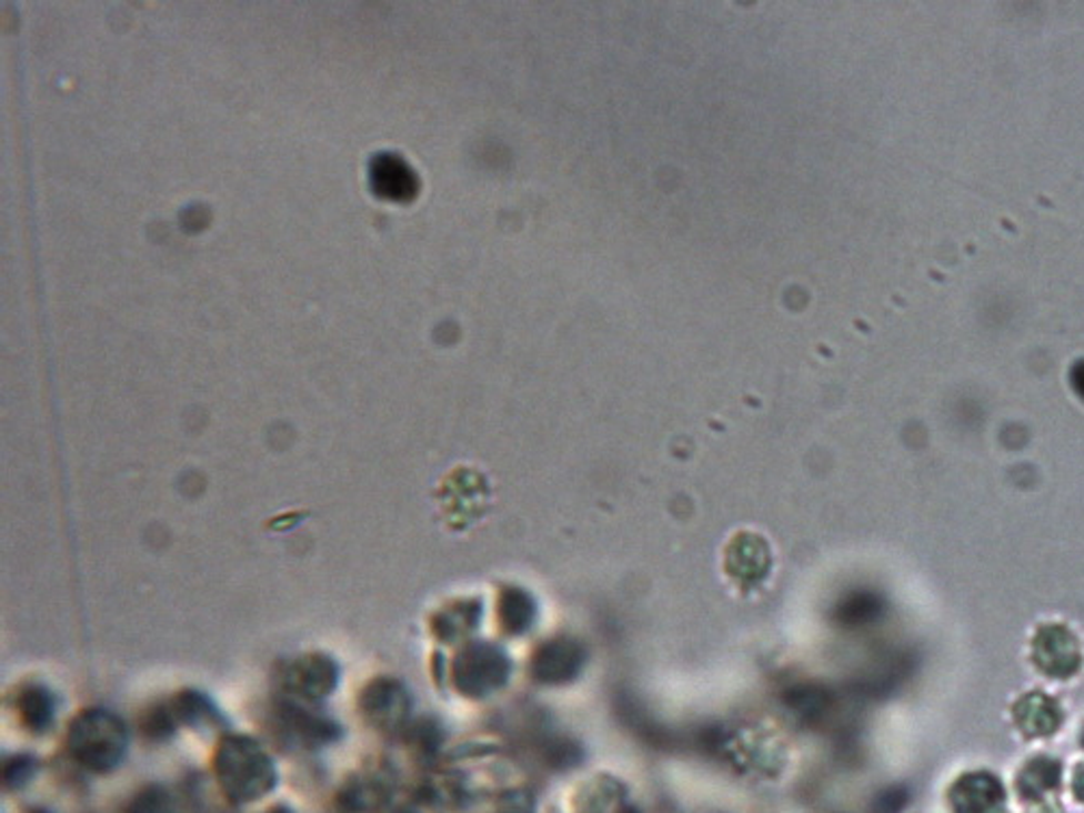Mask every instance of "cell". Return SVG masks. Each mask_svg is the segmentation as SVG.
I'll return each mask as SVG.
<instances>
[{"instance_id":"6da1fadb","label":"cell","mask_w":1084,"mask_h":813,"mask_svg":"<svg viewBox=\"0 0 1084 813\" xmlns=\"http://www.w3.org/2000/svg\"><path fill=\"white\" fill-rule=\"evenodd\" d=\"M215 774L230 801L254 803L268 796L275 785V769L270 755L250 737L230 735L215 755Z\"/></svg>"},{"instance_id":"7a4b0ae2","label":"cell","mask_w":1084,"mask_h":813,"mask_svg":"<svg viewBox=\"0 0 1084 813\" xmlns=\"http://www.w3.org/2000/svg\"><path fill=\"white\" fill-rule=\"evenodd\" d=\"M129 746L124 723L109 712H83L72 726L68 749L72 757L91 772L118 769Z\"/></svg>"},{"instance_id":"3957f363","label":"cell","mask_w":1084,"mask_h":813,"mask_svg":"<svg viewBox=\"0 0 1084 813\" xmlns=\"http://www.w3.org/2000/svg\"><path fill=\"white\" fill-rule=\"evenodd\" d=\"M948 801L952 813H1002L1006 796L994 774L970 772L950 787Z\"/></svg>"},{"instance_id":"277c9868","label":"cell","mask_w":1084,"mask_h":813,"mask_svg":"<svg viewBox=\"0 0 1084 813\" xmlns=\"http://www.w3.org/2000/svg\"><path fill=\"white\" fill-rule=\"evenodd\" d=\"M1035 660L1047 675L1070 678L1081 666V651L1072 633L1052 625L1043 628L1035 640Z\"/></svg>"},{"instance_id":"5b68a950","label":"cell","mask_w":1084,"mask_h":813,"mask_svg":"<svg viewBox=\"0 0 1084 813\" xmlns=\"http://www.w3.org/2000/svg\"><path fill=\"white\" fill-rule=\"evenodd\" d=\"M371 187L391 202H408L414 198L419 182L406 161L395 154H378L371 161Z\"/></svg>"},{"instance_id":"8992f818","label":"cell","mask_w":1084,"mask_h":813,"mask_svg":"<svg viewBox=\"0 0 1084 813\" xmlns=\"http://www.w3.org/2000/svg\"><path fill=\"white\" fill-rule=\"evenodd\" d=\"M337 666L332 660H325L321 655L304 658L287 669L284 683L291 692L307 696V699H319L325 696L328 692L334 690L337 685Z\"/></svg>"},{"instance_id":"52a82bcc","label":"cell","mask_w":1084,"mask_h":813,"mask_svg":"<svg viewBox=\"0 0 1084 813\" xmlns=\"http://www.w3.org/2000/svg\"><path fill=\"white\" fill-rule=\"evenodd\" d=\"M1015 719L1026 735H1050L1061 723V712L1054 701L1043 694H1028L1015 710Z\"/></svg>"},{"instance_id":"ba28073f","label":"cell","mask_w":1084,"mask_h":813,"mask_svg":"<svg viewBox=\"0 0 1084 813\" xmlns=\"http://www.w3.org/2000/svg\"><path fill=\"white\" fill-rule=\"evenodd\" d=\"M1061 783V766L1052 757H1037L1028 762L1017 776V790L1026 801H1041L1054 792Z\"/></svg>"},{"instance_id":"9c48e42d","label":"cell","mask_w":1084,"mask_h":813,"mask_svg":"<svg viewBox=\"0 0 1084 813\" xmlns=\"http://www.w3.org/2000/svg\"><path fill=\"white\" fill-rule=\"evenodd\" d=\"M364 710L373 721H395L404 712V701L402 694H398V687L389 681H380L371 685V692L364 696Z\"/></svg>"},{"instance_id":"30bf717a","label":"cell","mask_w":1084,"mask_h":813,"mask_svg":"<svg viewBox=\"0 0 1084 813\" xmlns=\"http://www.w3.org/2000/svg\"><path fill=\"white\" fill-rule=\"evenodd\" d=\"M282 716H284V723L289 724L291 733H295L302 742L323 744V742L332 740L337 735V731H339L334 724L315 719V716H309L307 712H302L298 707H291V705L284 707Z\"/></svg>"},{"instance_id":"8fae6325","label":"cell","mask_w":1084,"mask_h":813,"mask_svg":"<svg viewBox=\"0 0 1084 813\" xmlns=\"http://www.w3.org/2000/svg\"><path fill=\"white\" fill-rule=\"evenodd\" d=\"M20 714H22V721L29 729L44 731L48 729V724L52 723L54 701L44 687L33 685L20 699Z\"/></svg>"},{"instance_id":"7c38bea8","label":"cell","mask_w":1084,"mask_h":813,"mask_svg":"<svg viewBox=\"0 0 1084 813\" xmlns=\"http://www.w3.org/2000/svg\"><path fill=\"white\" fill-rule=\"evenodd\" d=\"M127 813H177V807L163 787L150 785L137 794Z\"/></svg>"},{"instance_id":"4fadbf2b","label":"cell","mask_w":1084,"mask_h":813,"mask_svg":"<svg viewBox=\"0 0 1084 813\" xmlns=\"http://www.w3.org/2000/svg\"><path fill=\"white\" fill-rule=\"evenodd\" d=\"M31 770H33L31 762L24 760V757L9 762L7 769H4V781H7V785H22L29 779Z\"/></svg>"},{"instance_id":"5bb4252c","label":"cell","mask_w":1084,"mask_h":813,"mask_svg":"<svg viewBox=\"0 0 1084 813\" xmlns=\"http://www.w3.org/2000/svg\"><path fill=\"white\" fill-rule=\"evenodd\" d=\"M904 801H906V794L894 790V792H887L881 803H879V810L883 813H899L903 810Z\"/></svg>"},{"instance_id":"9a60e30c","label":"cell","mask_w":1084,"mask_h":813,"mask_svg":"<svg viewBox=\"0 0 1084 813\" xmlns=\"http://www.w3.org/2000/svg\"><path fill=\"white\" fill-rule=\"evenodd\" d=\"M1072 790H1074V796L1084 803V764H1081L1076 772H1074V779H1072Z\"/></svg>"},{"instance_id":"2e32d148","label":"cell","mask_w":1084,"mask_h":813,"mask_svg":"<svg viewBox=\"0 0 1084 813\" xmlns=\"http://www.w3.org/2000/svg\"><path fill=\"white\" fill-rule=\"evenodd\" d=\"M268 813H291V812H289L287 807H282V805H278V807H273V810H271V812Z\"/></svg>"},{"instance_id":"e0dca14e","label":"cell","mask_w":1084,"mask_h":813,"mask_svg":"<svg viewBox=\"0 0 1084 813\" xmlns=\"http://www.w3.org/2000/svg\"><path fill=\"white\" fill-rule=\"evenodd\" d=\"M1083 746H1084V731H1083Z\"/></svg>"},{"instance_id":"ac0fdd59","label":"cell","mask_w":1084,"mask_h":813,"mask_svg":"<svg viewBox=\"0 0 1084 813\" xmlns=\"http://www.w3.org/2000/svg\"><path fill=\"white\" fill-rule=\"evenodd\" d=\"M38 813H46V812H38Z\"/></svg>"}]
</instances>
